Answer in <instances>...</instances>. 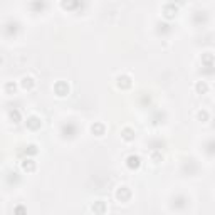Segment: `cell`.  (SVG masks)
Returning a JSON list of instances; mask_svg holds the SVG:
<instances>
[{
  "label": "cell",
  "mask_w": 215,
  "mask_h": 215,
  "mask_svg": "<svg viewBox=\"0 0 215 215\" xmlns=\"http://www.w3.org/2000/svg\"><path fill=\"white\" fill-rule=\"evenodd\" d=\"M126 165H128V168H131V170H135V168H138V167H140V156H136V155H131V156H128V160H126Z\"/></svg>",
  "instance_id": "2"
},
{
  "label": "cell",
  "mask_w": 215,
  "mask_h": 215,
  "mask_svg": "<svg viewBox=\"0 0 215 215\" xmlns=\"http://www.w3.org/2000/svg\"><path fill=\"white\" fill-rule=\"evenodd\" d=\"M10 118L12 119L15 118V123H19L20 121V113H19V111H10Z\"/></svg>",
  "instance_id": "15"
},
{
  "label": "cell",
  "mask_w": 215,
  "mask_h": 215,
  "mask_svg": "<svg viewBox=\"0 0 215 215\" xmlns=\"http://www.w3.org/2000/svg\"><path fill=\"white\" fill-rule=\"evenodd\" d=\"M130 197H131V192H130V188H128V187H119L118 188V192H116V198H118V200L128 202V200H130Z\"/></svg>",
  "instance_id": "1"
},
{
  "label": "cell",
  "mask_w": 215,
  "mask_h": 215,
  "mask_svg": "<svg viewBox=\"0 0 215 215\" xmlns=\"http://www.w3.org/2000/svg\"><path fill=\"white\" fill-rule=\"evenodd\" d=\"M93 133L98 135V136H103V135H104V125H101V123L93 125Z\"/></svg>",
  "instance_id": "10"
},
{
  "label": "cell",
  "mask_w": 215,
  "mask_h": 215,
  "mask_svg": "<svg viewBox=\"0 0 215 215\" xmlns=\"http://www.w3.org/2000/svg\"><path fill=\"white\" fill-rule=\"evenodd\" d=\"M15 213H17V215H24V207H15Z\"/></svg>",
  "instance_id": "16"
},
{
  "label": "cell",
  "mask_w": 215,
  "mask_h": 215,
  "mask_svg": "<svg viewBox=\"0 0 215 215\" xmlns=\"http://www.w3.org/2000/svg\"><path fill=\"white\" fill-rule=\"evenodd\" d=\"M93 210L96 213H104V210H106V204L103 200H98V202H94V205H93Z\"/></svg>",
  "instance_id": "8"
},
{
  "label": "cell",
  "mask_w": 215,
  "mask_h": 215,
  "mask_svg": "<svg viewBox=\"0 0 215 215\" xmlns=\"http://www.w3.org/2000/svg\"><path fill=\"white\" fill-rule=\"evenodd\" d=\"M195 89H197V93L205 94V93H207V89H208V86H207V82H205V81H198V82H197V86H195Z\"/></svg>",
  "instance_id": "11"
},
{
  "label": "cell",
  "mask_w": 215,
  "mask_h": 215,
  "mask_svg": "<svg viewBox=\"0 0 215 215\" xmlns=\"http://www.w3.org/2000/svg\"><path fill=\"white\" fill-rule=\"evenodd\" d=\"M40 125H42V123H40V119L37 116H30L27 119V126L30 128V130H37V128H40Z\"/></svg>",
  "instance_id": "6"
},
{
  "label": "cell",
  "mask_w": 215,
  "mask_h": 215,
  "mask_svg": "<svg viewBox=\"0 0 215 215\" xmlns=\"http://www.w3.org/2000/svg\"><path fill=\"white\" fill-rule=\"evenodd\" d=\"M118 86L119 88H130L131 86V77L130 76H119L118 77Z\"/></svg>",
  "instance_id": "7"
},
{
  "label": "cell",
  "mask_w": 215,
  "mask_h": 215,
  "mask_svg": "<svg viewBox=\"0 0 215 215\" xmlns=\"http://www.w3.org/2000/svg\"><path fill=\"white\" fill-rule=\"evenodd\" d=\"M22 170L24 172H34L35 170V161L32 158H25L22 161Z\"/></svg>",
  "instance_id": "3"
},
{
  "label": "cell",
  "mask_w": 215,
  "mask_h": 215,
  "mask_svg": "<svg viewBox=\"0 0 215 215\" xmlns=\"http://www.w3.org/2000/svg\"><path fill=\"white\" fill-rule=\"evenodd\" d=\"M197 118L200 119V121H207V119H208V113H207L205 109H202V111H198V113H197Z\"/></svg>",
  "instance_id": "12"
},
{
  "label": "cell",
  "mask_w": 215,
  "mask_h": 215,
  "mask_svg": "<svg viewBox=\"0 0 215 215\" xmlns=\"http://www.w3.org/2000/svg\"><path fill=\"white\" fill-rule=\"evenodd\" d=\"M151 160L155 161V163H158V161L163 160V156H161V153H151Z\"/></svg>",
  "instance_id": "13"
},
{
  "label": "cell",
  "mask_w": 215,
  "mask_h": 215,
  "mask_svg": "<svg viewBox=\"0 0 215 215\" xmlns=\"http://www.w3.org/2000/svg\"><path fill=\"white\" fill-rule=\"evenodd\" d=\"M56 93H57V96H66V94L69 93V86L66 84V82H57L56 84Z\"/></svg>",
  "instance_id": "4"
},
{
  "label": "cell",
  "mask_w": 215,
  "mask_h": 215,
  "mask_svg": "<svg viewBox=\"0 0 215 215\" xmlns=\"http://www.w3.org/2000/svg\"><path fill=\"white\" fill-rule=\"evenodd\" d=\"M121 136L126 140V141H131V140L135 138V135H133V130H131V128H125V130L121 131Z\"/></svg>",
  "instance_id": "9"
},
{
  "label": "cell",
  "mask_w": 215,
  "mask_h": 215,
  "mask_svg": "<svg viewBox=\"0 0 215 215\" xmlns=\"http://www.w3.org/2000/svg\"><path fill=\"white\" fill-rule=\"evenodd\" d=\"M34 79H32L30 76H24L22 81H20V86H22V89H32L34 88Z\"/></svg>",
  "instance_id": "5"
},
{
  "label": "cell",
  "mask_w": 215,
  "mask_h": 215,
  "mask_svg": "<svg viewBox=\"0 0 215 215\" xmlns=\"http://www.w3.org/2000/svg\"><path fill=\"white\" fill-rule=\"evenodd\" d=\"M10 91H12V93L15 91V84H14V82H7V84H5V93H10Z\"/></svg>",
  "instance_id": "14"
}]
</instances>
